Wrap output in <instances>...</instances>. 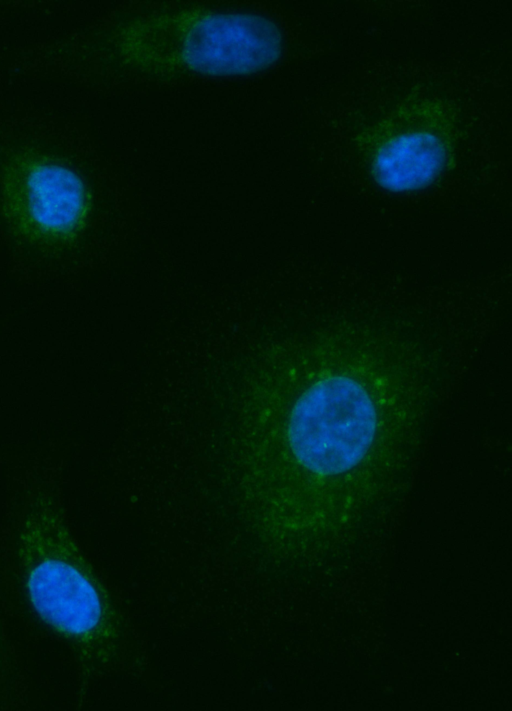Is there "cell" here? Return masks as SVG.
Wrapping results in <instances>:
<instances>
[{"label":"cell","instance_id":"1","mask_svg":"<svg viewBox=\"0 0 512 711\" xmlns=\"http://www.w3.org/2000/svg\"><path fill=\"white\" fill-rule=\"evenodd\" d=\"M148 27L136 54L207 76H241L270 67L282 37L269 19L243 13H188Z\"/></svg>","mask_w":512,"mask_h":711},{"label":"cell","instance_id":"2","mask_svg":"<svg viewBox=\"0 0 512 711\" xmlns=\"http://www.w3.org/2000/svg\"><path fill=\"white\" fill-rule=\"evenodd\" d=\"M376 410L355 380L331 376L311 385L294 404L287 437L297 462L319 476L345 473L367 454Z\"/></svg>","mask_w":512,"mask_h":711},{"label":"cell","instance_id":"3","mask_svg":"<svg viewBox=\"0 0 512 711\" xmlns=\"http://www.w3.org/2000/svg\"><path fill=\"white\" fill-rule=\"evenodd\" d=\"M19 566L29 603L56 636L85 647L102 629L104 602L68 538L46 525L23 538Z\"/></svg>","mask_w":512,"mask_h":711},{"label":"cell","instance_id":"4","mask_svg":"<svg viewBox=\"0 0 512 711\" xmlns=\"http://www.w3.org/2000/svg\"><path fill=\"white\" fill-rule=\"evenodd\" d=\"M444 149L429 133H409L386 143L377 153L373 172L385 189L406 192L430 184L441 171Z\"/></svg>","mask_w":512,"mask_h":711},{"label":"cell","instance_id":"5","mask_svg":"<svg viewBox=\"0 0 512 711\" xmlns=\"http://www.w3.org/2000/svg\"><path fill=\"white\" fill-rule=\"evenodd\" d=\"M26 194L29 213L47 231H71L83 218L86 206L83 185L63 167L35 166L27 177Z\"/></svg>","mask_w":512,"mask_h":711}]
</instances>
